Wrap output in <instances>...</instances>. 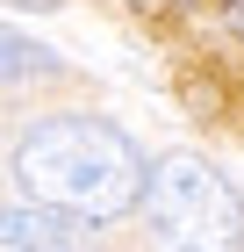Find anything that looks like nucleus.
I'll use <instances>...</instances> for the list:
<instances>
[{
    "label": "nucleus",
    "instance_id": "20e7f679",
    "mask_svg": "<svg viewBox=\"0 0 244 252\" xmlns=\"http://www.w3.org/2000/svg\"><path fill=\"white\" fill-rule=\"evenodd\" d=\"M51 79L57 72V51H43V43H29V36H7V87H22V79Z\"/></svg>",
    "mask_w": 244,
    "mask_h": 252
},
{
    "label": "nucleus",
    "instance_id": "7ed1b4c3",
    "mask_svg": "<svg viewBox=\"0 0 244 252\" xmlns=\"http://www.w3.org/2000/svg\"><path fill=\"white\" fill-rule=\"evenodd\" d=\"M0 245L7 252H65V245H94V216L65 209V202H43V194H22L0 216Z\"/></svg>",
    "mask_w": 244,
    "mask_h": 252
},
{
    "label": "nucleus",
    "instance_id": "423d86ee",
    "mask_svg": "<svg viewBox=\"0 0 244 252\" xmlns=\"http://www.w3.org/2000/svg\"><path fill=\"white\" fill-rule=\"evenodd\" d=\"M230 22H237V29H244V7H230Z\"/></svg>",
    "mask_w": 244,
    "mask_h": 252
},
{
    "label": "nucleus",
    "instance_id": "f257e3e1",
    "mask_svg": "<svg viewBox=\"0 0 244 252\" xmlns=\"http://www.w3.org/2000/svg\"><path fill=\"white\" fill-rule=\"evenodd\" d=\"M15 180L22 194H43V202H65V209L115 223V216L144 209L151 194V166L130 137L101 116H51L15 144Z\"/></svg>",
    "mask_w": 244,
    "mask_h": 252
},
{
    "label": "nucleus",
    "instance_id": "f03ea898",
    "mask_svg": "<svg viewBox=\"0 0 244 252\" xmlns=\"http://www.w3.org/2000/svg\"><path fill=\"white\" fill-rule=\"evenodd\" d=\"M144 216L158 245H244V202L201 152H165L151 166Z\"/></svg>",
    "mask_w": 244,
    "mask_h": 252
},
{
    "label": "nucleus",
    "instance_id": "39448f33",
    "mask_svg": "<svg viewBox=\"0 0 244 252\" xmlns=\"http://www.w3.org/2000/svg\"><path fill=\"white\" fill-rule=\"evenodd\" d=\"M7 7H57V0H7Z\"/></svg>",
    "mask_w": 244,
    "mask_h": 252
}]
</instances>
